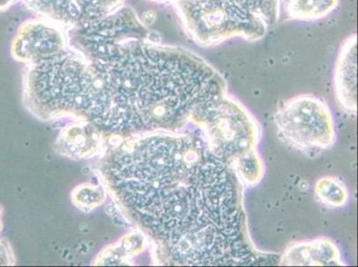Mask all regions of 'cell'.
Here are the masks:
<instances>
[{
  "label": "cell",
  "instance_id": "6da1fadb",
  "mask_svg": "<svg viewBox=\"0 0 358 267\" xmlns=\"http://www.w3.org/2000/svg\"><path fill=\"white\" fill-rule=\"evenodd\" d=\"M127 216L178 266L265 265L247 236L241 184L200 130L131 136L100 166Z\"/></svg>",
  "mask_w": 358,
  "mask_h": 267
},
{
  "label": "cell",
  "instance_id": "7a4b0ae2",
  "mask_svg": "<svg viewBox=\"0 0 358 267\" xmlns=\"http://www.w3.org/2000/svg\"><path fill=\"white\" fill-rule=\"evenodd\" d=\"M87 61L100 85L87 122L123 138L184 132L197 110L227 93L223 78L200 55L162 43L152 31Z\"/></svg>",
  "mask_w": 358,
  "mask_h": 267
},
{
  "label": "cell",
  "instance_id": "3957f363",
  "mask_svg": "<svg viewBox=\"0 0 358 267\" xmlns=\"http://www.w3.org/2000/svg\"><path fill=\"white\" fill-rule=\"evenodd\" d=\"M99 94L90 62L71 45L53 57L25 65L22 99L26 108L40 120L87 122Z\"/></svg>",
  "mask_w": 358,
  "mask_h": 267
},
{
  "label": "cell",
  "instance_id": "277c9868",
  "mask_svg": "<svg viewBox=\"0 0 358 267\" xmlns=\"http://www.w3.org/2000/svg\"><path fill=\"white\" fill-rule=\"evenodd\" d=\"M171 4L184 30L201 47L241 38L256 41L278 21L279 0H149Z\"/></svg>",
  "mask_w": 358,
  "mask_h": 267
},
{
  "label": "cell",
  "instance_id": "5b68a950",
  "mask_svg": "<svg viewBox=\"0 0 358 267\" xmlns=\"http://www.w3.org/2000/svg\"><path fill=\"white\" fill-rule=\"evenodd\" d=\"M191 123L200 129L214 155L232 167L237 159L256 150L260 128L254 117L227 93L197 110Z\"/></svg>",
  "mask_w": 358,
  "mask_h": 267
},
{
  "label": "cell",
  "instance_id": "8992f818",
  "mask_svg": "<svg viewBox=\"0 0 358 267\" xmlns=\"http://www.w3.org/2000/svg\"><path fill=\"white\" fill-rule=\"evenodd\" d=\"M275 122L279 136L301 151L327 150L334 144L333 116L317 97L304 94L288 100L276 113Z\"/></svg>",
  "mask_w": 358,
  "mask_h": 267
},
{
  "label": "cell",
  "instance_id": "52a82bcc",
  "mask_svg": "<svg viewBox=\"0 0 358 267\" xmlns=\"http://www.w3.org/2000/svg\"><path fill=\"white\" fill-rule=\"evenodd\" d=\"M69 31L48 19L38 16L26 19L13 38L11 57L25 65L53 57L70 47Z\"/></svg>",
  "mask_w": 358,
  "mask_h": 267
},
{
  "label": "cell",
  "instance_id": "ba28073f",
  "mask_svg": "<svg viewBox=\"0 0 358 267\" xmlns=\"http://www.w3.org/2000/svg\"><path fill=\"white\" fill-rule=\"evenodd\" d=\"M21 3L34 16L73 30L112 14L124 6L125 0H21Z\"/></svg>",
  "mask_w": 358,
  "mask_h": 267
},
{
  "label": "cell",
  "instance_id": "9c48e42d",
  "mask_svg": "<svg viewBox=\"0 0 358 267\" xmlns=\"http://www.w3.org/2000/svg\"><path fill=\"white\" fill-rule=\"evenodd\" d=\"M101 130L90 122L70 124L62 130L55 143L58 154L73 159H90L99 154Z\"/></svg>",
  "mask_w": 358,
  "mask_h": 267
},
{
  "label": "cell",
  "instance_id": "30bf717a",
  "mask_svg": "<svg viewBox=\"0 0 358 267\" xmlns=\"http://www.w3.org/2000/svg\"><path fill=\"white\" fill-rule=\"evenodd\" d=\"M334 89L338 103L348 113L356 114L357 37L351 35L344 41L338 54L334 73Z\"/></svg>",
  "mask_w": 358,
  "mask_h": 267
},
{
  "label": "cell",
  "instance_id": "8fae6325",
  "mask_svg": "<svg viewBox=\"0 0 358 267\" xmlns=\"http://www.w3.org/2000/svg\"><path fill=\"white\" fill-rule=\"evenodd\" d=\"M280 264L294 266L343 265L338 247L327 238L294 244L286 250Z\"/></svg>",
  "mask_w": 358,
  "mask_h": 267
},
{
  "label": "cell",
  "instance_id": "7c38bea8",
  "mask_svg": "<svg viewBox=\"0 0 358 267\" xmlns=\"http://www.w3.org/2000/svg\"><path fill=\"white\" fill-rule=\"evenodd\" d=\"M288 20L313 22L327 17L337 8L338 0H279Z\"/></svg>",
  "mask_w": 358,
  "mask_h": 267
},
{
  "label": "cell",
  "instance_id": "4fadbf2b",
  "mask_svg": "<svg viewBox=\"0 0 358 267\" xmlns=\"http://www.w3.org/2000/svg\"><path fill=\"white\" fill-rule=\"evenodd\" d=\"M145 244L144 234L143 236L138 233L127 234L116 245L103 250L102 255L99 257V265H115L120 259L138 255L144 250Z\"/></svg>",
  "mask_w": 358,
  "mask_h": 267
},
{
  "label": "cell",
  "instance_id": "5bb4252c",
  "mask_svg": "<svg viewBox=\"0 0 358 267\" xmlns=\"http://www.w3.org/2000/svg\"><path fill=\"white\" fill-rule=\"evenodd\" d=\"M241 185L254 187L262 180L264 165L256 150L237 159L232 166Z\"/></svg>",
  "mask_w": 358,
  "mask_h": 267
},
{
  "label": "cell",
  "instance_id": "9a60e30c",
  "mask_svg": "<svg viewBox=\"0 0 358 267\" xmlns=\"http://www.w3.org/2000/svg\"><path fill=\"white\" fill-rule=\"evenodd\" d=\"M71 201L84 212H90L106 200V191L102 185L86 183L74 189L71 195Z\"/></svg>",
  "mask_w": 358,
  "mask_h": 267
},
{
  "label": "cell",
  "instance_id": "2e32d148",
  "mask_svg": "<svg viewBox=\"0 0 358 267\" xmlns=\"http://www.w3.org/2000/svg\"><path fill=\"white\" fill-rule=\"evenodd\" d=\"M315 191L319 200L327 206L341 207L348 201L347 189L337 178L327 177L319 179Z\"/></svg>",
  "mask_w": 358,
  "mask_h": 267
},
{
  "label": "cell",
  "instance_id": "e0dca14e",
  "mask_svg": "<svg viewBox=\"0 0 358 267\" xmlns=\"http://www.w3.org/2000/svg\"><path fill=\"white\" fill-rule=\"evenodd\" d=\"M15 255L9 243L0 239V266L15 265Z\"/></svg>",
  "mask_w": 358,
  "mask_h": 267
},
{
  "label": "cell",
  "instance_id": "ac0fdd59",
  "mask_svg": "<svg viewBox=\"0 0 358 267\" xmlns=\"http://www.w3.org/2000/svg\"><path fill=\"white\" fill-rule=\"evenodd\" d=\"M19 2L21 0H0V13L8 11Z\"/></svg>",
  "mask_w": 358,
  "mask_h": 267
},
{
  "label": "cell",
  "instance_id": "d6986e66",
  "mask_svg": "<svg viewBox=\"0 0 358 267\" xmlns=\"http://www.w3.org/2000/svg\"><path fill=\"white\" fill-rule=\"evenodd\" d=\"M156 19L155 13L154 11H148L144 13V15H142L141 20L143 24L145 26L151 25L154 24Z\"/></svg>",
  "mask_w": 358,
  "mask_h": 267
},
{
  "label": "cell",
  "instance_id": "ffe728a7",
  "mask_svg": "<svg viewBox=\"0 0 358 267\" xmlns=\"http://www.w3.org/2000/svg\"><path fill=\"white\" fill-rule=\"evenodd\" d=\"M0 217H1V208H0ZM3 229V224L1 219H0V233H1V231Z\"/></svg>",
  "mask_w": 358,
  "mask_h": 267
}]
</instances>
